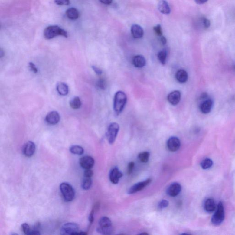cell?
<instances>
[{"label":"cell","mask_w":235,"mask_h":235,"mask_svg":"<svg viewBox=\"0 0 235 235\" xmlns=\"http://www.w3.org/2000/svg\"><path fill=\"white\" fill-rule=\"evenodd\" d=\"M213 102L211 99L206 100L200 106L201 111L204 113H207L211 112Z\"/></svg>","instance_id":"cell-17"},{"label":"cell","mask_w":235,"mask_h":235,"mask_svg":"<svg viewBox=\"0 0 235 235\" xmlns=\"http://www.w3.org/2000/svg\"><path fill=\"white\" fill-rule=\"evenodd\" d=\"M158 8L162 14L168 15L171 12V9L168 3L165 0H161L158 4Z\"/></svg>","instance_id":"cell-20"},{"label":"cell","mask_w":235,"mask_h":235,"mask_svg":"<svg viewBox=\"0 0 235 235\" xmlns=\"http://www.w3.org/2000/svg\"><path fill=\"white\" fill-rule=\"evenodd\" d=\"M99 1L103 4L109 5L112 2L113 0H99Z\"/></svg>","instance_id":"cell-41"},{"label":"cell","mask_w":235,"mask_h":235,"mask_svg":"<svg viewBox=\"0 0 235 235\" xmlns=\"http://www.w3.org/2000/svg\"><path fill=\"white\" fill-rule=\"evenodd\" d=\"M79 231V227L76 223H68L64 224L61 229L62 235H77Z\"/></svg>","instance_id":"cell-7"},{"label":"cell","mask_w":235,"mask_h":235,"mask_svg":"<svg viewBox=\"0 0 235 235\" xmlns=\"http://www.w3.org/2000/svg\"><path fill=\"white\" fill-rule=\"evenodd\" d=\"M167 52L163 50L159 51L158 54V57L161 64L163 65H165L166 64L167 59Z\"/></svg>","instance_id":"cell-29"},{"label":"cell","mask_w":235,"mask_h":235,"mask_svg":"<svg viewBox=\"0 0 235 235\" xmlns=\"http://www.w3.org/2000/svg\"><path fill=\"white\" fill-rule=\"evenodd\" d=\"M93 175V172L91 169H87L85 170L84 172V177H91Z\"/></svg>","instance_id":"cell-35"},{"label":"cell","mask_w":235,"mask_h":235,"mask_svg":"<svg viewBox=\"0 0 235 235\" xmlns=\"http://www.w3.org/2000/svg\"><path fill=\"white\" fill-rule=\"evenodd\" d=\"M4 55V52L2 50V49L1 50V51H0V56H1V57H2Z\"/></svg>","instance_id":"cell-45"},{"label":"cell","mask_w":235,"mask_h":235,"mask_svg":"<svg viewBox=\"0 0 235 235\" xmlns=\"http://www.w3.org/2000/svg\"><path fill=\"white\" fill-rule=\"evenodd\" d=\"M70 106L73 109H77L81 107V103L79 97L75 96L70 101Z\"/></svg>","instance_id":"cell-24"},{"label":"cell","mask_w":235,"mask_h":235,"mask_svg":"<svg viewBox=\"0 0 235 235\" xmlns=\"http://www.w3.org/2000/svg\"><path fill=\"white\" fill-rule=\"evenodd\" d=\"M56 88L57 92L61 95H67L69 93L68 85L64 82H58Z\"/></svg>","instance_id":"cell-22"},{"label":"cell","mask_w":235,"mask_h":235,"mask_svg":"<svg viewBox=\"0 0 235 235\" xmlns=\"http://www.w3.org/2000/svg\"><path fill=\"white\" fill-rule=\"evenodd\" d=\"M150 153L148 152H141L138 155V158L142 163H146L148 162L149 159Z\"/></svg>","instance_id":"cell-26"},{"label":"cell","mask_w":235,"mask_h":235,"mask_svg":"<svg viewBox=\"0 0 235 235\" xmlns=\"http://www.w3.org/2000/svg\"><path fill=\"white\" fill-rule=\"evenodd\" d=\"M205 210L208 212H212L214 211L216 208V204L214 200L212 198L207 199L205 202Z\"/></svg>","instance_id":"cell-23"},{"label":"cell","mask_w":235,"mask_h":235,"mask_svg":"<svg viewBox=\"0 0 235 235\" xmlns=\"http://www.w3.org/2000/svg\"><path fill=\"white\" fill-rule=\"evenodd\" d=\"M61 193L66 201H72L75 196V192L73 187L67 183H62L60 186Z\"/></svg>","instance_id":"cell-4"},{"label":"cell","mask_w":235,"mask_h":235,"mask_svg":"<svg viewBox=\"0 0 235 235\" xmlns=\"http://www.w3.org/2000/svg\"><path fill=\"white\" fill-rule=\"evenodd\" d=\"M133 64L135 67L142 68L145 66L146 61L144 57L142 55H137L133 58Z\"/></svg>","instance_id":"cell-18"},{"label":"cell","mask_w":235,"mask_h":235,"mask_svg":"<svg viewBox=\"0 0 235 235\" xmlns=\"http://www.w3.org/2000/svg\"><path fill=\"white\" fill-rule=\"evenodd\" d=\"M66 15L69 19L76 20L79 17V12L74 8H70L66 10Z\"/></svg>","instance_id":"cell-21"},{"label":"cell","mask_w":235,"mask_h":235,"mask_svg":"<svg viewBox=\"0 0 235 235\" xmlns=\"http://www.w3.org/2000/svg\"><path fill=\"white\" fill-rule=\"evenodd\" d=\"M70 151L73 154L79 155H82L84 152L83 148L81 146H78V145L71 146L70 148Z\"/></svg>","instance_id":"cell-25"},{"label":"cell","mask_w":235,"mask_h":235,"mask_svg":"<svg viewBox=\"0 0 235 235\" xmlns=\"http://www.w3.org/2000/svg\"><path fill=\"white\" fill-rule=\"evenodd\" d=\"M207 1V0H195V2L198 4H204Z\"/></svg>","instance_id":"cell-43"},{"label":"cell","mask_w":235,"mask_h":235,"mask_svg":"<svg viewBox=\"0 0 235 235\" xmlns=\"http://www.w3.org/2000/svg\"><path fill=\"white\" fill-rule=\"evenodd\" d=\"M123 176V174L117 168H113L109 174V179L112 183L116 184L118 183L119 179Z\"/></svg>","instance_id":"cell-15"},{"label":"cell","mask_w":235,"mask_h":235,"mask_svg":"<svg viewBox=\"0 0 235 235\" xmlns=\"http://www.w3.org/2000/svg\"></svg>","instance_id":"cell-46"},{"label":"cell","mask_w":235,"mask_h":235,"mask_svg":"<svg viewBox=\"0 0 235 235\" xmlns=\"http://www.w3.org/2000/svg\"><path fill=\"white\" fill-rule=\"evenodd\" d=\"M119 129V126L116 123H111L108 127L106 133V136L109 144H113L115 142Z\"/></svg>","instance_id":"cell-6"},{"label":"cell","mask_w":235,"mask_h":235,"mask_svg":"<svg viewBox=\"0 0 235 235\" xmlns=\"http://www.w3.org/2000/svg\"><path fill=\"white\" fill-rule=\"evenodd\" d=\"M135 163L133 162H131L129 164L128 166L127 172L129 175H130L132 173L134 167Z\"/></svg>","instance_id":"cell-36"},{"label":"cell","mask_w":235,"mask_h":235,"mask_svg":"<svg viewBox=\"0 0 235 235\" xmlns=\"http://www.w3.org/2000/svg\"><path fill=\"white\" fill-rule=\"evenodd\" d=\"M213 164V162L211 159L210 158H206L201 162L200 165L203 169H206L211 167Z\"/></svg>","instance_id":"cell-28"},{"label":"cell","mask_w":235,"mask_h":235,"mask_svg":"<svg viewBox=\"0 0 235 235\" xmlns=\"http://www.w3.org/2000/svg\"><path fill=\"white\" fill-rule=\"evenodd\" d=\"M98 87L102 90H105L107 87V82L103 79H100L97 82Z\"/></svg>","instance_id":"cell-31"},{"label":"cell","mask_w":235,"mask_h":235,"mask_svg":"<svg viewBox=\"0 0 235 235\" xmlns=\"http://www.w3.org/2000/svg\"><path fill=\"white\" fill-rule=\"evenodd\" d=\"M167 148L172 152L177 151L181 146V142L179 138L176 137H171L168 140Z\"/></svg>","instance_id":"cell-10"},{"label":"cell","mask_w":235,"mask_h":235,"mask_svg":"<svg viewBox=\"0 0 235 235\" xmlns=\"http://www.w3.org/2000/svg\"><path fill=\"white\" fill-rule=\"evenodd\" d=\"M225 219V211L224 206L221 202H220L217 206V209L211 219L212 224L215 226H219L221 224Z\"/></svg>","instance_id":"cell-5"},{"label":"cell","mask_w":235,"mask_h":235,"mask_svg":"<svg viewBox=\"0 0 235 235\" xmlns=\"http://www.w3.org/2000/svg\"><path fill=\"white\" fill-rule=\"evenodd\" d=\"M153 30H154L155 33L158 36H160V37L162 36L163 32H162V28H161V26L160 25H157L154 26L153 27Z\"/></svg>","instance_id":"cell-32"},{"label":"cell","mask_w":235,"mask_h":235,"mask_svg":"<svg viewBox=\"0 0 235 235\" xmlns=\"http://www.w3.org/2000/svg\"><path fill=\"white\" fill-rule=\"evenodd\" d=\"M160 41H161V43H162L163 45H165L166 43L167 40L165 36H160Z\"/></svg>","instance_id":"cell-42"},{"label":"cell","mask_w":235,"mask_h":235,"mask_svg":"<svg viewBox=\"0 0 235 235\" xmlns=\"http://www.w3.org/2000/svg\"><path fill=\"white\" fill-rule=\"evenodd\" d=\"M131 33L134 38L139 39L142 37L144 31L142 28L139 25L134 24L131 27Z\"/></svg>","instance_id":"cell-16"},{"label":"cell","mask_w":235,"mask_h":235,"mask_svg":"<svg viewBox=\"0 0 235 235\" xmlns=\"http://www.w3.org/2000/svg\"><path fill=\"white\" fill-rule=\"evenodd\" d=\"M97 232L103 235H110L112 233L113 227L109 218L103 217L99 220V227L96 229Z\"/></svg>","instance_id":"cell-3"},{"label":"cell","mask_w":235,"mask_h":235,"mask_svg":"<svg viewBox=\"0 0 235 235\" xmlns=\"http://www.w3.org/2000/svg\"><path fill=\"white\" fill-rule=\"evenodd\" d=\"M175 77L178 82L181 83H184L188 80V74L184 70H180L176 73Z\"/></svg>","instance_id":"cell-19"},{"label":"cell","mask_w":235,"mask_h":235,"mask_svg":"<svg viewBox=\"0 0 235 235\" xmlns=\"http://www.w3.org/2000/svg\"><path fill=\"white\" fill-rule=\"evenodd\" d=\"M54 2L57 5L60 6H67L70 4V0H54Z\"/></svg>","instance_id":"cell-33"},{"label":"cell","mask_w":235,"mask_h":235,"mask_svg":"<svg viewBox=\"0 0 235 235\" xmlns=\"http://www.w3.org/2000/svg\"><path fill=\"white\" fill-rule=\"evenodd\" d=\"M44 37L47 40L53 39L57 36H62L67 38L68 34L66 31L57 25H51L44 30Z\"/></svg>","instance_id":"cell-2"},{"label":"cell","mask_w":235,"mask_h":235,"mask_svg":"<svg viewBox=\"0 0 235 235\" xmlns=\"http://www.w3.org/2000/svg\"><path fill=\"white\" fill-rule=\"evenodd\" d=\"M127 96L122 91H119L115 94L113 103V109L116 115L120 114L124 109L126 103Z\"/></svg>","instance_id":"cell-1"},{"label":"cell","mask_w":235,"mask_h":235,"mask_svg":"<svg viewBox=\"0 0 235 235\" xmlns=\"http://www.w3.org/2000/svg\"><path fill=\"white\" fill-rule=\"evenodd\" d=\"M181 190V187L178 183H174L171 184L168 188L167 192L169 196L172 197H175L179 195Z\"/></svg>","instance_id":"cell-13"},{"label":"cell","mask_w":235,"mask_h":235,"mask_svg":"<svg viewBox=\"0 0 235 235\" xmlns=\"http://www.w3.org/2000/svg\"><path fill=\"white\" fill-rule=\"evenodd\" d=\"M169 204L168 201L166 200H162L158 204V207L160 209L167 207Z\"/></svg>","instance_id":"cell-34"},{"label":"cell","mask_w":235,"mask_h":235,"mask_svg":"<svg viewBox=\"0 0 235 235\" xmlns=\"http://www.w3.org/2000/svg\"><path fill=\"white\" fill-rule=\"evenodd\" d=\"M79 163L82 168L85 169H91L94 165L95 161L90 156H85L80 159Z\"/></svg>","instance_id":"cell-9"},{"label":"cell","mask_w":235,"mask_h":235,"mask_svg":"<svg viewBox=\"0 0 235 235\" xmlns=\"http://www.w3.org/2000/svg\"><path fill=\"white\" fill-rule=\"evenodd\" d=\"M203 23L204 27L205 29H207L211 25V22H210V20L207 19V18H203Z\"/></svg>","instance_id":"cell-37"},{"label":"cell","mask_w":235,"mask_h":235,"mask_svg":"<svg viewBox=\"0 0 235 235\" xmlns=\"http://www.w3.org/2000/svg\"><path fill=\"white\" fill-rule=\"evenodd\" d=\"M181 98V93L178 90H175L170 93L168 96L167 99L172 105H177L180 102Z\"/></svg>","instance_id":"cell-14"},{"label":"cell","mask_w":235,"mask_h":235,"mask_svg":"<svg viewBox=\"0 0 235 235\" xmlns=\"http://www.w3.org/2000/svg\"><path fill=\"white\" fill-rule=\"evenodd\" d=\"M95 210L93 208V210L90 212V214L89 215V220L90 224V225H91V224H93V222L94 221V214Z\"/></svg>","instance_id":"cell-38"},{"label":"cell","mask_w":235,"mask_h":235,"mask_svg":"<svg viewBox=\"0 0 235 235\" xmlns=\"http://www.w3.org/2000/svg\"><path fill=\"white\" fill-rule=\"evenodd\" d=\"M29 67H30L31 70L34 73H37L38 72V70H37V68L36 66H35V65L34 64L32 63V62H30L29 64Z\"/></svg>","instance_id":"cell-39"},{"label":"cell","mask_w":235,"mask_h":235,"mask_svg":"<svg viewBox=\"0 0 235 235\" xmlns=\"http://www.w3.org/2000/svg\"><path fill=\"white\" fill-rule=\"evenodd\" d=\"M60 119V115L59 113L55 111L49 113L46 117V121L47 123L51 125L57 124L59 122Z\"/></svg>","instance_id":"cell-12"},{"label":"cell","mask_w":235,"mask_h":235,"mask_svg":"<svg viewBox=\"0 0 235 235\" xmlns=\"http://www.w3.org/2000/svg\"><path fill=\"white\" fill-rule=\"evenodd\" d=\"M35 151V146L34 143L29 141L26 143L23 148V153L27 157H31L34 155Z\"/></svg>","instance_id":"cell-11"},{"label":"cell","mask_w":235,"mask_h":235,"mask_svg":"<svg viewBox=\"0 0 235 235\" xmlns=\"http://www.w3.org/2000/svg\"><path fill=\"white\" fill-rule=\"evenodd\" d=\"M207 96V94L206 93H204L202 94L201 95V99H204V98H206Z\"/></svg>","instance_id":"cell-44"},{"label":"cell","mask_w":235,"mask_h":235,"mask_svg":"<svg viewBox=\"0 0 235 235\" xmlns=\"http://www.w3.org/2000/svg\"><path fill=\"white\" fill-rule=\"evenodd\" d=\"M92 68H93V70L98 75H100L102 74V70L101 69H99L98 67H96V66H92Z\"/></svg>","instance_id":"cell-40"},{"label":"cell","mask_w":235,"mask_h":235,"mask_svg":"<svg viewBox=\"0 0 235 235\" xmlns=\"http://www.w3.org/2000/svg\"><path fill=\"white\" fill-rule=\"evenodd\" d=\"M152 179H148L146 181L140 182L138 183L137 184L133 185L132 187L130 188L129 190L128 191L129 194H134V193H136L142 190L145 188L148 185H149Z\"/></svg>","instance_id":"cell-8"},{"label":"cell","mask_w":235,"mask_h":235,"mask_svg":"<svg viewBox=\"0 0 235 235\" xmlns=\"http://www.w3.org/2000/svg\"><path fill=\"white\" fill-rule=\"evenodd\" d=\"M92 185V180L91 177H85L82 183V188L83 189H89Z\"/></svg>","instance_id":"cell-27"},{"label":"cell","mask_w":235,"mask_h":235,"mask_svg":"<svg viewBox=\"0 0 235 235\" xmlns=\"http://www.w3.org/2000/svg\"><path fill=\"white\" fill-rule=\"evenodd\" d=\"M22 230L26 235H31L32 229L27 223H23L21 226Z\"/></svg>","instance_id":"cell-30"}]
</instances>
